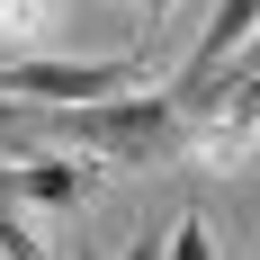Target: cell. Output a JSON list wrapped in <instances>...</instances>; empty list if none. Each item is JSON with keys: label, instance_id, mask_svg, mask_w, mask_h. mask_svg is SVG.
Returning a JSON list of instances; mask_svg holds the SVG:
<instances>
[{"label": "cell", "instance_id": "277c9868", "mask_svg": "<svg viewBox=\"0 0 260 260\" xmlns=\"http://www.w3.org/2000/svg\"><path fill=\"white\" fill-rule=\"evenodd\" d=\"M99 171H108L99 153H81V161H54V153L45 161H0V198H9V207H63V215H72Z\"/></svg>", "mask_w": 260, "mask_h": 260}, {"label": "cell", "instance_id": "3957f363", "mask_svg": "<svg viewBox=\"0 0 260 260\" xmlns=\"http://www.w3.org/2000/svg\"><path fill=\"white\" fill-rule=\"evenodd\" d=\"M260 144V54L242 45V63L215 81V99L188 117V161L198 171H242Z\"/></svg>", "mask_w": 260, "mask_h": 260}, {"label": "cell", "instance_id": "ba28073f", "mask_svg": "<svg viewBox=\"0 0 260 260\" xmlns=\"http://www.w3.org/2000/svg\"><path fill=\"white\" fill-rule=\"evenodd\" d=\"M171 9H180V0H135V18H144V36H153V27L171 18Z\"/></svg>", "mask_w": 260, "mask_h": 260}, {"label": "cell", "instance_id": "9c48e42d", "mask_svg": "<svg viewBox=\"0 0 260 260\" xmlns=\"http://www.w3.org/2000/svg\"><path fill=\"white\" fill-rule=\"evenodd\" d=\"M251 54H260V27H251Z\"/></svg>", "mask_w": 260, "mask_h": 260}, {"label": "cell", "instance_id": "52a82bcc", "mask_svg": "<svg viewBox=\"0 0 260 260\" xmlns=\"http://www.w3.org/2000/svg\"><path fill=\"white\" fill-rule=\"evenodd\" d=\"M171 251H180V260H207V215H180V224H171Z\"/></svg>", "mask_w": 260, "mask_h": 260}, {"label": "cell", "instance_id": "5b68a950", "mask_svg": "<svg viewBox=\"0 0 260 260\" xmlns=\"http://www.w3.org/2000/svg\"><path fill=\"white\" fill-rule=\"evenodd\" d=\"M36 0H0V63H9V54H18V36H36Z\"/></svg>", "mask_w": 260, "mask_h": 260}, {"label": "cell", "instance_id": "8992f818", "mask_svg": "<svg viewBox=\"0 0 260 260\" xmlns=\"http://www.w3.org/2000/svg\"><path fill=\"white\" fill-rule=\"evenodd\" d=\"M0 251H9V260H36V251H45V242H36L18 215H9V198H0Z\"/></svg>", "mask_w": 260, "mask_h": 260}, {"label": "cell", "instance_id": "6da1fadb", "mask_svg": "<svg viewBox=\"0 0 260 260\" xmlns=\"http://www.w3.org/2000/svg\"><path fill=\"white\" fill-rule=\"evenodd\" d=\"M27 117H45L54 144L99 153L108 171H180V161H188V117L171 108V90H161V81H135V90H108V99L27 108Z\"/></svg>", "mask_w": 260, "mask_h": 260}, {"label": "cell", "instance_id": "7a4b0ae2", "mask_svg": "<svg viewBox=\"0 0 260 260\" xmlns=\"http://www.w3.org/2000/svg\"><path fill=\"white\" fill-rule=\"evenodd\" d=\"M135 81H153L144 54H9L0 63V99L9 108H63V99H108V90H135Z\"/></svg>", "mask_w": 260, "mask_h": 260}]
</instances>
